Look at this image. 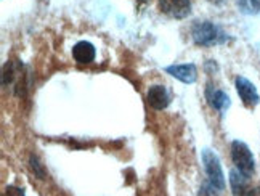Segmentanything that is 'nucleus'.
<instances>
[{
  "mask_svg": "<svg viewBox=\"0 0 260 196\" xmlns=\"http://www.w3.org/2000/svg\"><path fill=\"white\" fill-rule=\"evenodd\" d=\"M159 10L171 18L183 19L191 13V2L189 0H159Z\"/></svg>",
  "mask_w": 260,
  "mask_h": 196,
  "instance_id": "obj_4",
  "label": "nucleus"
},
{
  "mask_svg": "<svg viewBox=\"0 0 260 196\" xmlns=\"http://www.w3.org/2000/svg\"><path fill=\"white\" fill-rule=\"evenodd\" d=\"M235 85H236V92H238L239 98H241L246 106L258 105L260 96H258L255 85L251 81L246 79V77H243V76H238L236 81H235Z\"/></svg>",
  "mask_w": 260,
  "mask_h": 196,
  "instance_id": "obj_5",
  "label": "nucleus"
},
{
  "mask_svg": "<svg viewBox=\"0 0 260 196\" xmlns=\"http://www.w3.org/2000/svg\"><path fill=\"white\" fill-rule=\"evenodd\" d=\"M5 196H26L23 188L16 187V185H8L5 188Z\"/></svg>",
  "mask_w": 260,
  "mask_h": 196,
  "instance_id": "obj_14",
  "label": "nucleus"
},
{
  "mask_svg": "<svg viewBox=\"0 0 260 196\" xmlns=\"http://www.w3.org/2000/svg\"><path fill=\"white\" fill-rule=\"evenodd\" d=\"M232 159H233V164L236 166V169L241 171L244 175H247V177H251L254 174V171H255L254 156L244 142L235 140L232 143Z\"/></svg>",
  "mask_w": 260,
  "mask_h": 196,
  "instance_id": "obj_2",
  "label": "nucleus"
},
{
  "mask_svg": "<svg viewBox=\"0 0 260 196\" xmlns=\"http://www.w3.org/2000/svg\"><path fill=\"white\" fill-rule=\"evenodd\" d=\"M247 175H244L241 171L233 169L230 172V185H232L233 196H246L247 194Z\"/></svg>",
  "mask_w": 260,
  "mask_h": 196,
  "instance_id": "obj_10",
  "label": "nucleus"
},
{
  "mask_svg": "<svg viewBox=\"0 0 260 196\" xmlns=\"http://www.w3.org/2000/svg\"><path fill=\"white\" fill-rule=\"evenodd\" d=\"M217 191H220V190H217L211 182H209V183L204 182L201 190H199V196H218Z\"/></svg>",
  "mask_w": 260,
  "mask_h": 196,
  "instance_id": "obj_13",
  "label": "nucleus"
},
{
  "mask_svg": "<svg viewBox=\"0 0 260 196\" xmlns=\"http://www.w3.org/2000/svg\"><path fill=\"white\" fill-rule=\"evenodd\" d=\"M236 5L246 15H255L260 12V0H236Z\"/></svg>",
  "mask_w": 260,
  "mask_h": 196,
  "instance_id": "obj_11",
  "label": "nucleus"
},
{
  "mask_svg": "<svg viewBox=\"0 0 260 196\" xmlns=\"http://www.w3.org/2000/svg\"><path fill=\"white\" fill-rule=\"evenodd\" d=\"M206 100L207 103L211 105L214 110L223 113L225 110H228L230 108V103H232V100H230V96L223 92L217 89V87H214V84L209 82L206 85Z\"/></svg>",
  "mask_w": 260,
  "mask_h": 196,
  "instance_id": "obj_8",
  "label": "nucleus"
},
{
  "mask_svg": "<svg viewBox=\"0 0 260 196\" xmlns=\"http://www.w3.org/2000/svg\"><path fill=\"white\" fill-rule=\"evenodd\" d=\"M73 56H74V60L77 63H81V64H88V63H92L95 60V56H96V50H95V47L87 42V41H81V42H77L74 47H73Z\"/></svg>",
  "mask_w": 260,
  "mask_h": 196,
  "instance_id": "obj_9",
  "label": "nucleus"
},
{
  "mask_svg": "<svg viewBox=\"0 0 260 196\" xmlns=\"http://www.w3.org/2000/svg\"><path fill=\"white\" fill-rule=\"evenodd\" d=\"M211 4H215V5H222V4H225V0H209Z\"/></svg>",
  "mask_w": 260,
  "mask_h": 196,
  "instance_id": "obj_16",
  "label": "nucleus"
},
{
  "mask_svg": "<svg viewBox=\"0 0 260 196\" xmlns=\"http://www.w3.org/2000/svg\"><path fill=\"white\" fill-rule=\"evenodd\" d=\"M191 36H193V41L198 45H204V47L223 44L226 41V36L222 29H220L217 24L209 23V21L194 23V26L191 29Z\"/></svg>",
  "mask_w": 260,
  "mask_h": 196,
  "instance_id": "obj_1",
  "label": "nucleus"
},
{
  "mask_svg": "<svg viewBox=\"0 0 260 196\" xmlns=\"http://www.w3.org/2000/svg\"><path fill=\"white\" fill-rule=\"evenodd\" d=\"M203 164H204L209 182H211L217 190L222 191L225 188V175H223L222 166H220L217 154L212 150H209V148L203 150Z\"/></svg>",
  "mask_w": 260,
  "mask_h": 196,
  "instance_id": "obj_3",
  "label": "nucleus"
},
{
  "mask_svg": "<svg viewBox=\"0 0 260 196\" xmlns=\"http://www.w3.org/2000/svg\"><path fill=\"white\" fill-rule=\"evenodd\" d=\"M172 102V93L169 92V89H166L164 85H153L149 87L148 90V103L154 110L161 111L166 110V108L171 105Z\"/></svg>",
  "mask_w": 260,
  "mask_h": 196,
  "instance_id": "obj_6",
  "label": "nucleus"
},
{
  "mask_svg": "<svg viewBox=\"0 0 260 196\" xmlns=\"http://www.w3.org/2000/svg\"><path fill=\"white\" fill-rule=\"evenodd\" d=\"M166 73L175 77L177 81L183 84H193L198 79V70L193 63H183V64H172L166 68Z\"/></svg>",
  "mask_w": 260,
  "mask_h": 196,
  "instance_id": "obj_7",
  "label": "nucleus"
},
{
  "mask_svg": "<svg viewBox=\"0 0 260 196\" xmlns=\"http://www.w3.org/2000/svg\"><path fill=\"white\" fill-rule=\"evenodd\" d=\"M246 196H260V187H255V188H251L247 191Z\"/></svg>",
  "mask_w": 260,
  "mask_h": 196,
  "instance_id": "obj_15",
  "label": "nucleus"
},
{
  "mask_svg": "<svg viewBox=\"0 0 260 196\" xmlns=\"http://www.w3.org/2000/svg\"><path fill=\"white\" fill-rule=\"evenodd\" d=\"M29 164H31V169L32 172L37 175L39 179H45V172H44V168H42V164L41 161H39V158L36 154H31V159H29Z\"/></svg>",
  "mask_w": 260,
  "mask_h": 196,
  "instance_id": "obj_12",
  "label": "nucleus"
}]
</instances>
